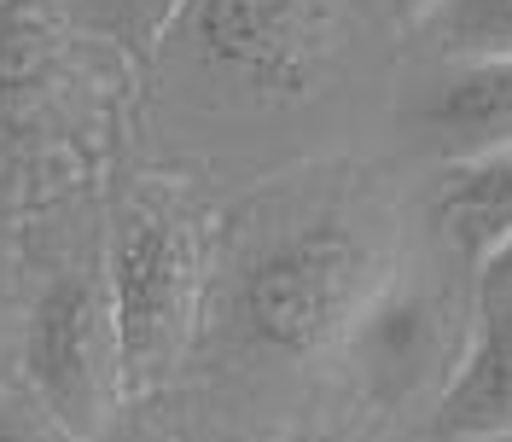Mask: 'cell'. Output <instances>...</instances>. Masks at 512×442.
Instances as JSON below:
<instances>
[{
	"label": "cell",
	"instance_id": "cell-13",
	"mask_svg": "<svg viewBox=\"0 0 512 442\" xmlns=\"http://www.w3.org/2000/svg\"><path fill=\"white\" fill-rule=\"evenodd\" d=\"M0 442H70V437H59L53 425L35 431V419H18V425H0Z\"/></svg>",
	"mask_w": 512,
	"mask_h": 442
},
{
	"label": "cell",
	"instance_id": "cell-7",
	"mask_svg": "<svg viewBox=\"0 0 512 442\" xmlns=\"http://www.w3.org/2000/svg\"><path fill=\"white\" fill-rule=\"evenodd\" d=\"M419 128L448 163L512 146V64H454L425 94Z\"/></svg>",
	"mask_w": 512,
	"mask_h": 442
},
{
	"label": "cell",
	"instance_id": "cell-1",
	"mask_svg": "<svg viewBox=\"0 0 512 442\" xmlns=\"http://www.w3.org/2000/svg\"><path fill=\"white\" fill-rule=\"evenodd\" d=\"M390 285L384 245L350 216H315L274 239L239 285V315L274 355L315 361L344 349Z\"/></svg>",
	"mask_w": 512,
	"mask_h": 442
},
{
	"label": "cell",
	"instance_id": "cell-16",
	"mask_svg": "<svg viewBox=\"0 0 512 442\" xmlns=\"http://www.w3.org/2000/svg\"><path fill=\"white\" fill-rule=\"evenodd\" d=\"M495 442H512V437H495Z\"/></svg>",
	"mask_w": 512,
	"mask_h": 442
},
{
	"label": "cell",
	"instance_id": "cell-15",
	"mask_svg": "<svg viewBox=\"0 0 512 442\" xmlns=\"http://www.w3.org/2000/svg\"><path fill=\"white\" fill-rule=\"evenodd\" d=\"M303 442H350V437H303Z\"/></svg>",
	"mask_w": 512,
	"mask_h": 442
},
{
	"label": "cell",
	"instance_id": "cell-2",
	"mask_svg": "<svg viewBox=\"0 0 512 442\" xmlns=\"http://www.w3.org/2000/svg\"><path fill=\"white\" fill-rule=\"evenodd\" d=\"M111 309L123 338L128 402L152 396L175 379L198 338L204 309V227L175 192L146 187L123 204L111 245Z\"/></svg>",
	"mask_w": 512,
	"mask_h": 442
},
{
	"label": "cell",
	"instance_id": "cell-10",
	"mask_svg": "<svg viewBox=\"0 0 512 442\" xmlns=\"http://www.w3.org/2000/svg\"><path fill=\"white\" fill-rule=\"evenodd\" d=\"M425 30L448 64H512V0H443Z\"/></svg>",
	"mask_w": 512,
	"mask_h": 442
},
{
	"label": "cell",
	"instance_id": "cell-5",
	"mask_svg": "<svg viewBox=\"0 0 512 442\" xmlns=\"http://www.w3.org/2000/svg\"><path fill=\"white\" fill-rule=\"evenodd\" d=\"M344 349H355L367 384L379 390L384 402H402L431 373H443V384L454 379V367L466 355V332H460V320H454V309L443 297L408 291V285L390 280L384 297L361 315V326L350 332Z\"/></svg>",
	"mask_w": 512,
	"mask_h": 442
},
{
	"label": "cell",
	"instance_id": "cell-3",
	"mask_svg": "<svg viewBox=\"0 0 512 442\" xmlns=\"http://www.w3.org/2000/svg\"><path fill=\"white\" fill-rule=\"evenodd\" d=\"M30 384L47 425L70 442H94L128 408L123 338L111 309V280L76 268L41 291L30 320Z\"/></svg>",
	"mask_w": 512,
	"mask_h": 442
},
{
	"label": "cell",
	"instance_id": "cell-6",
	"mask_svg": "<svg viewBox=\"0 0 512 442\" xmlns=\"http://www.w3.org/2000/svg\"><path fill=\"white\" fill-rule=\"evenodd\" d=\"M443 442L512 437V251L478 268V326L437 396Z\"/></svg>",
	"mask_w": 512,
	"mask_h": 442
},
{
	"label": "cell",
	"instance_id": "cell-8",
	"mask_svg": "<svg viewBox=\"0 0 512 442\" xmlns=\"http://www.w3.org/2000/svg\"><path fill=\"white\" fill-rule=\"evenodd\" d=\"M437 221L448 245L472 268H489L495 256L512 251V146L460 158L437 181Z\"/></svg>",
	"mask_w": 512,
	"mask_h": 442
},
{
	"label": "cell",
	"instance_id": "cell-11",
	"mask_svg": "<svg viewBox=\"0 0 512 442\" xmlns=\"http://www.w3.org/2000/svg\"><path fill=\"white\" fill-rule=\"evenodd\" d=\"M187 6L192 0H88L99 30L111 41H123V47H134V53H152Z\"/></svg>",
	"mask_w": 512,
	"mask_h": 442
},
{
	"label": "cell",
	"instance_id": "cell-4",
	"mask_svg": "<svg viewBox=\"0 0 512 442\" xmlns=\"http://www.w3.org/2000/svg\"><path fill=\"white\" fill-rule=\"evenodd\" d=\"M192 41L262 94H309L344 47V0H192Z\"/></svg>",
	"mask_w": 512,
	"mask_h": 442
},
{
	"label": "cell",
	"instance_id": "cell-12",
	"mask_svg": "<svg viewBox=\"0 0 512 442\" xmlns=\"http://www.w3.org/2000/svg\"><path fill=\"white\" fill-rule=\"evenodd\" d=\"M94 442H175V431H163L158 419H146V413H128L111 425V431H99Z\"/></svg>",
	"mask_w": 512,
	"mask_h": 442
},
{
	"label": "cell",
	"instance_id": "cell-9",
	"mask_svg": "<svg viewBox=\"0 0 512 442\" xmlns=\"http://www.w3.org/2000/svg\"><path fill=\"white\" fill-rule=\"evenodd\" d=\"M59 0H0V94L35 88L59 59Z\"/></svg>",
	"mask_w": 512,
	"mask_h": 442
},
{
	"label": "cell",
	"instance_id": "cell-14",
	"mask_svg": "<svg viewBox=\"0 0 512 442\" xmlns=\"http://www.w3.org/2000/svg\"><path fill=\"white\" fill-rule=\"evenodd\" d=\"M384 6H390L402 24H431V12H437L443 0H384Z\"/></svg>",
	"mask_w": 512,
	"mask_h": 442
}]
</instances>
